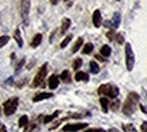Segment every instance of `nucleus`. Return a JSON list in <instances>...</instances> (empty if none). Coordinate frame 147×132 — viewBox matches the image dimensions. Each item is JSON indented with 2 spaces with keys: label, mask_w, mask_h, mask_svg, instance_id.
Here are the masks:
<instances>
[{
  "label": "nucleus",
  "mask_w": 147,
  "mask_h": 132,
  "mask_svg": "<svg viewBox=\"0 0 147 132\" xmlns=\"http://www.w3.org/2000/svg\"><path fill=\"white\" fill-rule=\"evenodd\" d=\"M138 94H135V93H129L128 97H127V100H125L124 105H123V112L125 114H132L134 113L135 108H136V104H138Z\"/></svg>",
  "instance_id": "nucleus-1"
},
{
  "label": "nucleus",
  "mask_w": 147,
  "mask_h": 132,
  "mask_svg": "<svg viewBox=\"0 0 147 132\" xmlns=\"http://www.w3.org/2000/svg\"><path fill=\"white\" fill-rule=\"evenodd\" d=\"M98 93H100V94H105V96L111 97V98H115V97H117V94H119V88L112 84H105V85H101V86L98 88Z\"/></svg>",
  "instance_id": "nucleus-2"
},
{
  "label": "nucleus",
  "mask_w": 147,
  "mask_h": 132,
  "mask_svg": "<svg viewBox=\"0 0 147 132\" xmlns=\"http://www.w3.org/2000/svg\"><path fill=\"white\" fill-rule=\"evenodd\" d=\"M3 108H4V113L7 114V116L13 114L15 110H16V108H18V98H16V97H12V98L7 100V101L4 102Z\"/></svg>",
  "instance_id": "nucleus-3"
},
{
  "label": "nucleus",
  "mask_w": 147,
  "mask_h": 132,
  "mask_svg": "<svg viewBox=\"0 0 147 132\" xmlns=\"http://www.w3.org/2000/svg\"><path fill=\"white\" fill-rule=\"evenodd\" d=\"M125 63H127V70H132L135 63V55L129 43H125Z\"/></svg>",
  "instance_id": "nucleus-4"
},
{
  "label": "nucleus",
  "mask_w": 147,
  "mask_h": 132,
  "mask_svg": "<svg viewBox=\"0 0 147 132\" xmlns=\"http://www.w3.org/2000/svg\"><path fill=\"white\" fill-rule=\"evenodd\" d=\"M46 74H47V63L42 65V67L38 70L35 78H34V82H32V86H38V85L42 84V81H45Z\"/></svg>",
  "instance_id": "nucleus-5"
},
{
  "label": "nucleus",
  "mask_w": 147,
  "mask_h": 132,
  "mask_svg": "<svg viewBox=\"0 0 147 132\" xmlns=\"http://www.w3.org/2000/svg\"><path fill=\"white\" fill-rule=\"evenodd\" d=\"M88 127V124L85 123H77V124H66L63 125V131L65 132H77V131H81L84 128Z\"/></svg>",
  "instance_id": "nucleus-6"
},
{
  "label": "nucleus",
  "mask_w": 147,
  "mask_h": 132,
  "mask_svg": "<svg viewBox=\"0 0 147 132\" xmlns=\"http://www.w3.org/2000/svg\"><path fill=\"white\" fill-rule=\"evenodd\" d=\"M28 11H30V1H22V18L24 22H27Z\"/></svg>",
  "instance_id": "nucleus-7"
},
{
  "label": "nucleus",
  "mask_w": 147,
  "mask_h": 132,
  "mask_svg": "<svg viewBox=\"0 0 147 132\" xmlns=\"http://www.w3.org/2000/svg\"><path fill=\"white\" fill-rule=\"evenodd\" d=\"M50 97H53V93H47V92H42V93H38L34 98H32V101L34 102H38V101H42V100H46V98H50Z\"/></svg>",
  "instance_id": "nucleus-8"
},
{
  "label": "nucleus",
  "mask_w": 147,
  "mask_h": 132,
  "mask_svg": "<svg viewBox=\"0 0 147 132\" xmlns=\"http://www.w3.org/2000/svg\"><path fill=\"white\" fill-rule=\"evenodd\" d=\"M93 24H94V27L101 26V13H100L98 9H96L93 12Z\"/></svg>",
  "instance_id": "nucleus-9"
},
{
  "label": "nucleus",
  "mask_w": 147,
  "mask_h": 132,
  "mask_svg": "<svg viewBox=\"0 0 147 132\" xmlns=\"http://www.w3.org/2000/svg\"><path fill=\"white\" fill-rule=\"evenodd\" d=\"M58 84H59V78H58L55 74L51 75L49 78V88L50 89H55L58 86Z\"/></svg>",
  "instance_id": "nucleus-10"
},
{
  "label": "nucleus",
  "mask_w": 147,
  "mask_h": 132,
  "mask_svg": "<svg viewBox=\"0 0 147 132\" xmlns=\"http://www.w3.org/2000/svg\"><path fill=\"white\" fill-rule=\"evenodd\" d=\"M74 78H76V81H88L89 75H88V73H84V71H77Z\"/></svg>",
  "instance_id": "nucleus-11"
},
{
  "label": "nucleus",
  "mask_w": 147,
  "mask_h": 132,
  "mask_svg": "<svg viewBox=\"0 0 147 132\" xmlns=\"http://www.w3.org/2000/svg\"><path fill=\"white\" fill-rule=\"evenodd\" d=\"M82 43H84V39H82V38H78L77 42L74 43V46H73V48H71V53H77V51L80 50V47L82 46Z\"/></svg>",
  "instance_id": "nucleus-12"
},
{
  "label": "nucleus",
  "mask_w": 147,
  "mask_h": 132,
  "mask_svg": "<svg viewBox=\"0 0 147 132\" xmlns=\"http://www.w3.org/2000/svg\"><path fill=\"white\" fill-rule=\"evenodd\" d=\"M40 42H42V34H36L35 36H34V39H32L31 42V46L32 47H36V46H39Z\"/></svg>",
  "instance_id": "nucleus-13"
},
{
  "label": "nucleus",
  "mask_w": 147,
  "mask_h": 132,
  "mask_svg": "<svg viewBox=\"0 0 147 132\" xmlns=\"http://www.w3.org/2000/svg\"><path fill=\"white\" fill-rule=\"evenodd\" d=\"M100 53H101V55H104V57H109V55H111V47H109L108 44H104L101 47V50H100Z\"/></svg>",
  "instance_id": "nucleus-14"
},
{
  "label": "nucleus",
  "mask_w": 147,
  "mask_h": 132,
  "mask_svg": "<svg viewBox=\"0 0 147 132\" xmlns=\"http://www.w3.org/2000/svg\"><path fill=\"white\" fill-rule=\"evenodd\" d=\"M100 104H101V108L104 112H108V104H109V101H108L107 97H101L100 98Z\"/></svg>",
  "instance_id": "nucleus-15"
},
{
  "label": "nucleus",
  "mask_w": 147,
  "mask_h": 132,
  "mask_svg": "<svg viewBox=\"0 0 147 132\" xmlns=\"http://www.w3.org/2000/svg\"><path fill=\"white\" fill-rule=\"evenodd\" d=\"M89 67H90V71H92L93 74H97L98 70H100V69H98V65H97V63H96L94 61H90Z\"/></svg>",
  "instance_id": "nucleus-16"
},
{
  "label": "nucleus",
  "mask_w": 147,
  "mask_h": 132,
  "mask_svg": "<svg viewBox=\"0 0 147 132\" xmlns=\"http://www.w3.org/2000/svg\"><path fill=\"white\" fill-rule=\"evenodd\" d=\"M15 40H16V43H18V46L19 47H22L23 46V40H22V38H20V31L19 30H16L15 31Z\"/></svg>",
  "instance_id": "nucleus-17"
},
{
  "label": "nucleus",
  "mask_w": 147,
  "mask_h": 132,
  "mask_svg": "<svg viewBox=\"0 0 147 132\" xmlns=\"http://www.w3.org/2000/svg\"><path fill=\"white\" fill-rule=\"evenodd\" d=\"M93 51V44L92 43H86L84 46V48H82V53L84 54H90Z\"/></svg>",
  "instance_id": "nucleus-18"
},
{
  "label": "nucleus",
  "mask_w": 147,
  "mask_h": 132,
  "mask_svg": "<svg viewBox=\"0 0 147 132\" xmlns=\"http://www.w3.org/2000/svg\"><path fill=\"white\" fill-rule=\"evenodd\" d=\"M70 27V19H63L62 22V28H61V32H66V30Z\"/></svg>",
  "instance_id": "nucleus-19"
},
{
  "label": "nucleus",
  "mask_w": 147,
  "mask_h": 132,
  "mask_svg": "<svg viewBox=\"0 0 147 132\" xmlns=\"http://www.w3.org/2000/svg\"><path fill=\"white\" fill-rule=\"evenodd\" d=\"M58 113H59V112H58V110H55V112H54L53 114H50V116H46L45 119H43V121H45L46 124H47V123H50L51 120H54V119H55V117H57V116H58Z\"/></svg>",
  "instance_id": "nucleus-20"
},
{
  "label": "nucleus",
  "mask_w": 147,
  "mask_h": 132,
  "mask_svg": "<svg viewBox=\"0 0 147 132\" xmlns=\"http://www.w3.org/2000/svg\"><path fill=\"white\" fill-rule=\"evenodd\" d=\"M61 79L65 81V82H69V81H70V73L67 70H63L62 74H61Z\"/></svg>",
  "instance_id": "nucleus-21"
},
{
  "label": "nucleus",
  "mask_w": 147,
  "mask_h": 132,
  "mask_svg": "<svg viewBox=\"0 0 147 132\" xmlns=\"http://www.w3.org/2000/svg\"><path fill=\"white\" fill-rule=\"evenodd\" d=\"M27 124H28V117L27 116H22L20 119H19V127H26Z\"/></svg>",
  "instance_id": "nucleus-22"
},
{
  "label": "nucleus",
  "mask_w": 147,
  "mask_h": 132,
  "mask_svg": "<svg viewBox=\"0 0 147 132\" xmlns=\"http://www.w3.org/2000/svg\"><path fill=\"white\" fill-rule=\"evenodd\" d=\"M8 40H9V36H8V35L0 36V48H1L3 46H5V44L8 43Z\"/></svg>",
  "instance_id": "nucleus-23"
},
{
  "label": "nucleus",
  "mask_w": 147,
  "mask_h": 132,
  "mask_svg": "<svg viewBox=\"0 0 147 132\" xmlns=\"http://www.w3.org/2000/svg\"><path fill=\"white\" fill-rule=\"evenodd\" d=\"M70 40H71V35H69V36H66V38H65V39L62 40V42H61V47L62 48H65L67 46V44L70 43Z\"/></svg>",
  "instance_id": "nucleus-24"
},
{
  "label": "nucleus",
  "mask_w": 147,
  "mask_h": 132,
  "mask_svg": "<svg viewBox=\"0 0 147 132\" xmlns=\"http://www.w3.org/2000/svg\"><path fill=\"white\" fill-rule=\"evenodd\" d=\"M81 65H82V59H81V58H77L76 61H74V63H73V69L77 70V69H80Z\"/></svg>",
  "instance_id": "nucleus-25"
},
{
  "label": "nucleus",
  "mask_w": 147,
  "mask_h": 132,
  "mask_svg": "<svg viewBox=\"0 0 147 132\" xmlns=\"http://www.w3.org/2000/svg\"><path fill=\"white\" fill-rule=\"evenodd\" d=\"M119 22H120V15L119 13H115V22H113V28L119 26Z\"/></svg>",
  "instance_id": "nucleus-26"
},
{
  "label": "nucleus",
  "mask_w": 147,
  "mask_h": 132,
  "mask_svg": "<svg viewBox=\"0 0 147 132\" xmlns=\"http://www.w3.org/2000/svg\"><path fill=\"white\" fill-rule=\"evenodd\" d=\"M85 132H107V131L101 129V128H89V129H86Z\"/></svg>",
  "instance_id": "nucleus-27"
},
{
  "label": "nucleus",
  "mask_w": 147,
  "mask_h": 132,
  "mask_svg": "<svg viewBox=\"0 0 147 132\" xmlns=\"http://www.w3.org/2000/svg\"><path fill=\"white\" fill-rule=\"evenodd\" d=\"M142 131H143V132H147V121L142 123Z\"/></svg>",
  "instance_id": "nucleus-28"
},
{
  "label": "nucleus",
  "mask_w": 147,
  "mask_h": 132,
  "mask_svg": "<svg viewBox=\"0 0 147 132\" xmlns=\"http://www.w3.org/2000/svg\"><path fill=\"white\" fill-rule=\"evenodd\" d=\"M109 132H120L119 129H116V128H112V129H109Z\"/></svg>",
  "instance_id": "nucleus-29"
},
{
  "label": "nucleus",
  "mask_w": 147,
  "mask_h": 132,
  "mask_svg": "<svg viewBox=\"0 0 147 132\" xmlns=\"http://www.w3.org/2000/svg\"><path fill=\"white\" fill-rule=\"evenodd\" d=\"M0 132H7V129H5V127H1V128H0Z\"/></svg>",
  "instance_id": "nucleus-30"
}]
</instances>
